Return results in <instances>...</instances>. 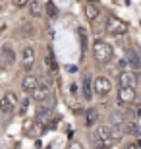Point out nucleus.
Wrapping results in <instances>:
<instances>
[{
    "instance_id": "obj_1",
    "label": "nucleus",
    "mask_w": 141,
    "mask_h": 149,
    "mask_svg": "<svg viewBox=\"0 0 141 149\" xmlns=\"http://www.w3.org/2000/svg\"><path fill=\"white\" fill-rule=\"evenodd\" d=\"M93 56L99 64H106L112 58V47L104 39H95L93 41Z\"/></svg>"
},
{
    "instance_id": "obj_2",
    "label": "nucleus",
    "mask_w": 141,
    "mask_h": 149,
    "mask_svg": "<svg viewBox=\"0 0 141 149\" xmlns=\"http://www.w3.org/2000/svg\"><path fill=\"white\" fill-rule=\"evenodd\" d=\"M17 107V95L14 91H4L0 95V112L2 114H10L12 111H16Z\"/></svg>"
},
{
    "instance_id": "obj_3",
    "label": "nucleus",
    "mask_w": 141,
    "mask_h": 149,
    "mask_svg": "<svg viewBox=\"0 0 141 149\" xmlns=\"http://www.w3.org/2000/svg\"><path fill=\"white\" fill-rule=\"evenodd\" d=\"M106 33L112 35V37H122V35L128 33V23L118 19V17H108V22H106Z\"/></svg>"
},
{
    "instance_id": "obj_4",
    "label": "nucleus",
    "mask_w": 141,
    "mask_h": 149,
    "mask_svg": "<svg viewBox=\"0 0 141 149\" xmlns=\"http://www.w3.org/2000/svg\"><path fill=\"white\" fill-rule=\"evenodd\" d=\"M93 141H103V143L114 145V139H112V128L108 126H97L93 130Z\"/></svg>"
},
{
    "instance_id": "obj_5",
    "label": "nucleus",
    "mask_w": 141,
    "mask_h": 149,
    "mask_svg": "<svg viewBox=\"0 0 141 149\" xmlns=\"http://www.w3.org/2000/svg\"><path fill=\"white\" fill-rule=\"evenodd\" d=\"M93 89H95V93H97L99 97H106V95L112 91V83H110L108 77L97 76L95 79H93Z\"/></svg>"
},
{
    "instance_id": "obj_6",
    "label": "nucleus",
    "mask_w": 141,
    "mask_h": 149,
    "mask_svg": "<svg viewBox=\"0 0 141 149\" xmlns=\"http://www.w3.org/2000/svg\"><path fill=\"white\" fill-rule=\"evenodd\" d=\"M54 97H50L49 101H44V103H39L37 107V122H47L52 116V109H54Z\"/></svg>"
},
{
    "instance_id": "obj_7",
    "label": "nucleus",
    "mask_w": 141,
    "mask_h": 149,
    "mask_svg": "<svg viewBox=\"0 0 141 149\" xmlns=\"http://www.w3.org/2000/svg\"><path fill=\"white\" fill-rule=\"evenodd\" d=\"M35 58H37V54H35V49H33V47H25V49L22 50V68L27 74L31 72L33 66H35Z\"/></svg>"
},
{
    "instance_id": "obj_8",
    "label": "nucleus",
    "mask_w": 141,
    "mask_h": 149,
    "mask_svg": "<svg viewBox=\"0 0 141 149\" xmlns=\"http://www.w3.org/2000/svg\"><path fill=\"white\" fill-rule=\"evenodd\" d=\"M39 85H41V83H39L37 76H33V74H27V76L22 79V89H23V93H25V95H33Z\"/></svg>"
},
{
    "instance_id": "obj_9",
    "label": "nucleus",
    "mask_w": 141,
    "mask_h": 149,
    "mask_svg": "<svg viewBox=\"0 0 141 149\" xmlns=\"http://www.w3.org/2000/svg\"><path fill=\"white\" fill-rule=\"evenodd\" d=\"M135 101V87H120L118 89V105H130Z\"/></svg>"
},
{
    "instance_id": "obj_10",
    "label": "nucleus",
    "mask_w": 141,
    "mask_h": 149,
    "mask_svg": "<svg viewBox=\"0 0 141 149\" xmlns=\"http://www.w3.org/2000/svg\"><path fill=\"white\" fill-rule=\"evenodd\" d=\"M31 97L37 101V103H44V101H49L50 97H52V93H50V89H49L47 83H41V85L35 89V93H33Z\"/></svg>"
},
{
    "instance_id": "obj_11",
    "label": "nucleus",
    "mask_w": 141,
    "mask_h": 149,
    "mask_svg": "<svg viewBox=\"0 0 141 149\" xmlns=\"http://www.w3.org/2000/svg\"><path fill=\"white\" fill-rule=\"evenodd\" d=\"M118 81H120V87H135V74L131 70H126V72H120L118 76Z\"/></svg>"
},
{
    "instance_id": "obj_12",
    "label": "nucleus",
    "mask_w": 141,
    "mask_h": 149,
    "mask_svg": "<svg viewBox=\"0 0 141 149\" xmlns=\"http://www.w3.org/2000/svg\"><path fill=\"white\" fill-rule=\"evenodd\" d=\"M0 52H2V58H4L6 66H12V64L16 62V50H14L12 43H4L2 49H0Z\"/></svg>"
},
{
    "instance_id": "obj_13",
    "label": "nucleus",
    "mask_w": 141,
    "mask_h": 149,
    "mask_svg": "<svg viewBox=\"0 0 141 149\" xmlns=\"http://www.w3.org/2000/svg\"><path fill=\"white\" fill-rule=\"evenodd\" d=\"M124 132L130 134V136H137V138H141V122L137 120V118H133V120H128L124 124Z\"/></svg>"
},
{
    "instance_id": "obj_14",
    "label": "nucleus",
    "mask_w": 141,
    "mask_h": 149,
    "mask_svg": "<svg viewBox=\"0 0 141 149\" xmlns=\"http://www.w3.org/2000/svg\"><path fill=\"white\" fill-rule=\"evenodd\" d=\"M126 60H128L130 70H141V58L137 56L135 50H128L126 52Z\"/></svg>"
},
{
    "instance_id": "obj_15",
    "label": "nucleus",
    "mask_w": 141,
    "mask_h": 149,
    "mask_svg": "<svg viewBox=\"0 0 141 149\" xmlns=\"http://www.w3.org/2000/svg\"><path fill=\"white\" fill-rule=\"evenodd\" d=\"M93 79H91V76H85L83 77V99H87V101H91L93 99Z\"/></svg>"
},
{
    "instance_id": "obj_16",
    "label": "nucleus",
    "mask_w": 141,
    "mask_h": 149,
    "mask_svg": "<svg viewBox=\"0 0 141 149\" xmlns=\"http://www.w3.org/2000/svg\"><path fill=\"white\" fill-rule=\"evenodd\" d=\"M99 14H101L99 6L95 4V2H87V6H85V16H87V19H89V22H93V19H97V17H99Z\"/></svg>"
},
{
    "instance_id": "obj_17",
    "label": "nucleus",
    "mask_w": 141,
    "mask_h": 149,
    "mask_svg": "<svg viewBox=\"0 0 141 149\" xmlns=\"http://www.w3.org/2000/svg\"><path fill=\"white\" fill-rule=\"evenodd\" d=\"M27 8H29L31 17H41V16H43V6H41V2H39V0H31Z\"/></svg>"
},
{
    "instance_id": "obj_18",
    "label": "nucleus",
    "mask_w": 141,
    "mask_h": 149,
    "mask_svg": "<svg viewBox=\"0 0 141 149\" xmlns=\"http://www.w3.org/2000/svg\"><path fill=\"white\" fill-rule=\"evenodd\" d=\"M110 122H112L114 124V128H124V124L128 120H126V116H124V112H118V111H114L112 114H110Z\"/></svg>"
},
{
    "instance_id": "obj_19",
    "label": "nucleus",
    "mask_w": 141,
    "mask_h": 149,
    "mask_svg": "<svg viewBox=\"0 0 141 149\" xmlns=\"http://www.w3.org/2000/svg\"><path fill=\"white\" fill-rule=\"evenodd\" d=\"M44 62H47L49 72H56V70H58V64H56V58H54L52 49H49V52H47V56H44Z\"/></svg>"
},
{
    "instance_id": "obj_20",
    "label": "nucleus",
    "mask_w": 141,
    "mask_h": 149,
    "mask_svg": "<svg viewBox=\"0 0 141 149\" xmlns=\"http://www.w3.org/2000/svg\"><path fill=\"white\" fill-rule=\"evenodd\" d=\"M97 118H99V112H97V109H89V111L85 112V124L89 128L91 126H95V122H97Z\"/></svg>"
},
{
    "instance_id": "obj_21",
    "label": "nucleus",
    "mask_w": 141,
    "mask_h": 149,
    "mask_svg": "<svg viewBox=\"0 0 141 149\" xmlns=\"http://www.w3.org/2000/svg\"><path fill=\"white\" fill-rule=\"evenodd\" d=\"M47 12H49V16L52 17V19L58 16V12H56V6H54V2H52V0H49V4H47Z\"/></svg>"
},
{
    "instance_id": "obj_22",
    "label": "nucleus",
    "mask_w": 141,
    "mask_h": 149,
    "mask_svg": "<svg viewBox=\"0 0 141 149\" xmlns=\"http://www.w3.org/2000/svg\"><path fill=\"white\" fill-rule=\"evenodd\" d=\"M29 103H31V99H27V97H25V99L22 101V105H19V114H25V112H27V109H29Z\"/></svg>"
},
{
    "instance_id": "obj_23",
    "label": "nucleus",
    "mask_w": 141,
    "mask_h": 149,
    "mask_svg": "<svg viewBox=\"0 0 141 149\" xmlns=\"http://www.w3.org/2000/svg\"><path fill=\"white\" fill-rule=\"evenodd\" d=\"M29 2L31 0H12V4L16 6V8H25V6H29Z\"/></svg>"
},
{
    "instance_id": "obj_24",
    "label": "nucleus",
    "mask_w": 141,
    "mask_h": 149,
    "mask_svg": "<svg viewBox=\"0 0 141 149\" xmlns=\"http://www.w3.org/2000/svg\"><path fill=\"white\" fill-rule=\"evenodd\" d=\"M139 147H141L139 141H130V143H126V145H124V149H139Z\"/></svg>"
},
{
    "instance_id": "obj_25",
    "label": "nucleus",
    "mask_w": 141,
    "mask_h": 149,
    "mask_svg": "<svg viewBox=\"0 0 141 149\" xmlns=\"http://www.w3.org/2000/svg\"><path fill=\"white\" fill-rule=\"evenodd\" d=\"M93 147L95 149H110V145H106V143H103V141H93Z\"/></svg>"
},
{
    "instance_id": "obj_26",
    "label": "nucleus",
    "mask_w": 141,
    "mask_h": 149,
    "mask_svg": "<svg viewBox=\"0 0 141 149\" xmlns=\"http://www.w3.org/2000/svg\"><path fill=\"white\" fill-rule=\"evenodd\" d=\"M66 72H68V74H76L77 66H76V64H68V66H66Z\"/></svg>"
},
{
    "instance_id": "obj_27",
    "label": "nucleus",
    "mask_w": 141,
    "mask_h": 149,
    "mask_svg": "<svg viewBox=\"0 0 141 149\" xmlns=\"http://www.w3.org/2000/svg\"><path fill=\"white\" fill-rule=\"evenodd\" d=\"M70 149H83V145L79 141H74V143H70Z\"/></svg>"
},
{
    "instance_id": "obj_28",
    "label": "nucleus",
    "mask_w": 141,
    "mask_h": 149,
    "mask_svg": "<svg viewBox=\"0 0 141 149\" xmlns=\"http://www.w3.org/2000/svg\"><path fill=\"white\" fill-rule=\"evenodd\" d=\"M77 89H79V87H77V83H72V85H70V93H72V95H76V93H77Z\"/></svg>"
},
{
    "instance_id": "obj_29",
    "label": "nucleus",
    "mask_w": 141,
    "mask_h": 149,
    "mask_svg": "<svg viewBox=\"0 0 141 149\" xmlns=\"http://www.w3.org/2000/svg\"><path fill=\"white\" fill-rule=\"evenodd\" d=\"M6 31V22H2V19H0V37H2V33H4Z\"/></svg>"
},
{
    "instance_id": "obj_30",
    "label": "nucleus",
    "mask_w": 141,
    "mask_h": 149,
    "mask_svg": "<svg viewBox=\"0 0 141 149\" xmlns=\"http://www.w3.org/2000/svg\"><path fill=\"white\" fill-rule=\"evenodd\" d=\"M0 68H2V70L6 68V62H4V58H2V52H0Z\"/></svg>"
},
{
    "instance_id": "obj_31",
    "label": "nucleus",
    "mask_w": 141,
    "mask_h": 149,
    "mask_svg": "<svg viewBox=\"0 0 141 149\" xmlns=\"http://www.w3.org/2000/svg\"><path fill=\"white\" fill-rule=\"evenodd\" d=\"M135 114H137V118L141 120V109H137V112H135Z\"/></svg>"
},
{
    "instance_id": "obj_32",
    "label": "nucleus",
    "mask_w": 141,
    "mask_h": 149,
    "mask_svg": "<svg viewBox=\"0 0 141 149\" xmlns=\"http://www.w3.org/2000/svg\"><path fill=\"white\" fill-rule=\"evenodd\" d=\"M2 10H4V6H2V4H0V14H2Z\"/></svg>"
},
{
    "instance_id": "obj_33",
    "label": "nucleus",
    "mask_w": 141,
    "mask_h": 149,
    "mask_svg": "<svg viewBox=\"0 0 141 149\" xmlns=\"http://www.w3.org/2000/svg\"><path fill=\"white\" fill-rule=\"evenodd\" d=\"M87 2H95V0H87Z\"/></svg>"
}]
</instances>
